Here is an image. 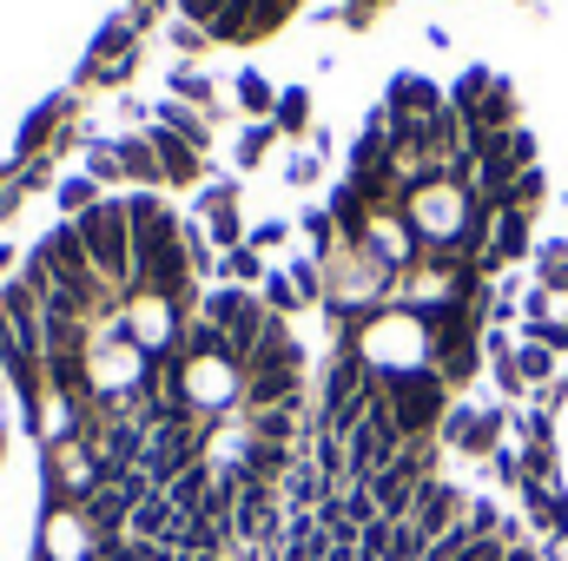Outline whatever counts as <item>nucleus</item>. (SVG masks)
Masks as SVG:
<instances>
[{
  "label": "nucleus",
  "instance_id": "1",
  "mask_svg": "<svg viewBox=\"0 0 568 561\" xmlns=\"http://www.w3.org/2000/svg\"><path fill=\"white\" fill-rule=\"evenodd\" d=\"M73 225H80V245H87L100 284H106V290H126V284H133V218H126V205L100 198V205H87Z\"/></svg>",
  "mask_w": 568,
  "mask_h": 561
},
{
  "label": "nucleus",
  "instance_id": "2",
  "mask_svg": "<svg viewBox=\"0 0 568 561\" xmlns=\"http://www.w3.org/2000/svg\"><path fill=\"white\" fill-rule=\"evenodd\" d=\"M145 145L159 152V172H165V178H199V152L179 140L172 126H152V140H145Z\"/></svg>",
  "mask_w": 568,
  "mask_h": 561
},
{
  "label": "nucleus",
  "instance_id": "11",
  "mask_svg": "<svg viewBox=\"0 0 568 561\" xmlns=\"http://www.w3.org/2000/svg\"><path fill=\"white\" fill-rule=\"evenodd\" d=\"M60 198H67V205H80V212H87V205H93V185H87V178H73V185H67V192H60Z\"/></svg>",
  "mask_w": 568,
  "mask_h": 561
},
{
  "label": "nucleus",
  "instance_id": "5",
  "mask_svg": "<svg viewBox=\"0 0 568 561\" xmlns=\"http://www.w3.org/2000/svg\"><path fill=\"white\" fill-rule=\"evenodd\" d=\"M120 165H126L133 178H145V185H159V178H165V172L152 165V145H145V140H126V145H120Z\"/></svg>",
  "mask_w": 568,
  "mask_h": 561
},
{
  "label": "nucleus",
  "instance_id": "3",
  "mask_svg": "<svg viewBox=\"0 0 568 561\" xmlns=\"http://www.w3.org/2000/svg\"><path fill=\"white\" fill-rule=\"evenodd\" d=\"M239 469H245V482H272V476L291 469V449H284V442H252Z\"/></svg>",
  "mask_w": 568,
  "mask_h": 561
},
{
  "label": "nucleus",
  "instance_id": "14",
  "mask_svg": "<svg viewBox=\"0 0 568 561\" xmlns=\"http://www.w3.org/2000/svg\"><path fill=\"white\" fill-rule=\"evenodd\" d=\"M179 7H185V13H192V20H212V13H219V7H225V0H179Z\"/></svg>",
  "mask_w": 568,
  "mask_h": 561
},
{
  "label": "nucleus",
  "instance_id": "10",
  "mask_svg": "<svg viewBox=\"0 0 568 561\" xmlns=\"http://www.w3.org/2000/svg\"><path fill=\"white\" fill-rule=\"evenodd\" d=\"M278 120H284V126H297V120H304V93H284V100H278Z\"/></svg>",
  "mask_w": 568,
  "mask_h": 561
},
{
  "label": "nucleus",
  "instance_id": "4",
  "mask_svg": "<svg viewBox=\"0 0 568 561\" xmlns=\"http://www.w3.org/2000/svg\"><path fill=\"white\" fill-rule=\"evenodd\" d=\"M297 404H278V410H252V442H284L291 449V436H297Z\"/></svg>",
  "mask_w": 568,
  "mask_h": 561
},
{
  "label": "nucleus",
  "instance_id": "7",
  "mask_svg": "<svg viewBox=\"0 0 568 561\" xmlns=\"http://www.w3.org/2000/svg\"><path fill=\"white\" fill-rule=\"evenodd\" d=\"M239 93H245V106H272V86H265L258 73H245V80H239Z\"/></svg>",
  "mask_w": 568,
  "mask_h": 561
},
{
  "label": "nucleus",
  "instance_id": "8",
  "mask_svg": "<svg viewBox=\"0 0 568 561\" xmlns=\"http://www.w3.org/2000/svg\"><path fill=\"white\" fill-rule=\"evenodd\" d=\"M219 272H225V278H258V258H252V252H232Z\"/></svg>",
  "mask_w": 568,
  "mask_h": 561
},
{
  "label": "nucleus",
  "instance_id": "13",
  "mask_svg": "<svg viewBox=\"0 0 568 561\" xmlns=\"http://www.w3.org/2000/svg\"><path fill=\"white\" fill-rule=\"evenodd\" d=\"M93 172H100V178H113V172H120V152H106V145H100V152H93Z\"/></svg>",
  "mask_w": 568,
  "mask_h": 561
},
{
  "label": "nucleus",
  "instance_id": "12",
  "mask_svg": "<svg viewBox=\"0 0 568 561\" xmlns=\"http://www.w3.org/2000/svg\"><path fill=\"white\" fill-rule=\"evenodd\" d=\"M179 93H185V100H205V93H212V86H205V80H199V73H179Z\"/></svg>",
  "mask_w": 568,
  "mask_h": 561
},
{
  "label": "nucleus",
  "instance_id": "6",
  "mask_svg": "<svg viewBox=\"0 0 568 561\" xmlns=\"http://www.w3.org/2000/svg\"><path fill=\"white\" fill-rule=\"evenodd\" d=\"M47 133H53V106H47V113H33V120H27V133H20V145H27V152H33V145L47 140Z\"/></svg>",
  "mask_w": 568,
  "mask_h": 561
},
{
  "label": "nucleus",
  "instance_id": "9",
  "mask_svg": "<svg viewBox=\"0 0 568 561\" xmlns=\"http://www.w3.org/2000/svg\"><path fill=\"white\" fill-rule=\"evenodd\" d=\"M265 145H272V133H265V126H252V133H245V152H239V159H245V165H258V152H265Z\"/></svg>",
  "mask_w": 568,
  "mask_h": 561
}]
</instances>
